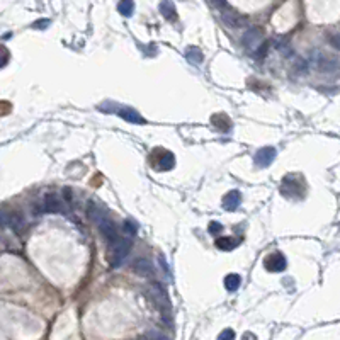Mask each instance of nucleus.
<instances>
[{
    "label": "nucleus",
    "instance_id": "5701e85b",
    "mask_svg": "<svg viewBox=\"0 0 340 340\" xmlns=\"http://www.w3.org/2000/svg\"><path fill=\"white\" fill-rule=\"evenodd\" d=\"M220 231H223V225H220L218 221H211L209 223V233L211 235H218Z\"/></svg>",
    "mask_w": 340,
    "mask_h": 340
},
{
    "label": "nucleus",
    "instance_id": "9d476101",
    "mask_svg": "<svg viewBox=\"0 0 340 340\" xmlns=\"http://www.w3.org/2000/svg\"><path fill=\"white\" fill-rule=\"evenodd\" d=\"M240 202H242V194H240V190L233 189L228 194H225L221 204H223V208L227 209V211H235V209H238Z\"/></svg>",
    "mask_w": 340,
    "mask_h": 340
},
{
    "label": "nucleus",
    "instance_id": "0eeeda50",
    "mask_svg": "<svg viewBox=\"0 0 340 340\" xmlns=\"http://www.w3.org/2000/svg\"><path fill=\"white\" fill-rule=\"evenodd\" d=\"M264 265H265V269L270 270V272H282V270L288 267V262H286L284 255L276 252V254L267 255V259L264 261Z\"/></svg>",
    "mask_w": 340,
    "mask_h": 340
},
{
    "label": "nucleus",
    "instance_id": "dca6fc26",
    "mask_svg": "<svg viewBox=\"0 0 340 340\" xmlns=\"http://www.w3.org/2000/svg\"><path fill=\"white\" fill-rule=\"evenodd\" d=\"M158 163L160 165H156L158 170H170V169H174V165H175V156L172 155L170 151H163L162 156L158 158Z\"/></svg>",
    "mask_w": 340,
    "mask_h": 340
},
{
    "label": "nucleus",
    "instance_id": "f8f14e48",
    "mask_svg": "<svg viewBox=\"0 0 340 340\" xmlns=\"http://www.w3.org/2000/svg\"><path fill=\"white\" fill-rule=\"evenodd\" d=\"M117 114H119L124 121H128V123H133V124H145V123H147V121L140 116L138 111H135L131 108H119Z\"/></svg>",
    "mask_w": 340,
    "mask_h": 340
},
{
    "label": "nucleus",
    "instance_id": "aec40b11",
    "mask_svg": "<svg viewBox=\"0 0 340 340\" xmlns=\"http://www.w3.org/2000/svg\"><path fill=\"white\" fill-rule=\"evenodd\" d=\"M216 247L220 248V250H233V248L236 247V242L233 238H230V236H221V238L216 240Z\"/></svg>",
    "mask_w": 340,
    "mask_h": 340
},
{
    "label": "nucleus",
    "instance_id": "412c9836",
    "mask_svg": "<svg viewBox=\"0 0 340 340\" xmlns=\"http://www.w3.org/2000/svg\"><path fill=\"white\" fill-rule=\"evenodd\" d=\"M136 231H138V225H136L133 220H126L124 221V233L126 235L133 236V235H136Z\"/></svg>",
    "mask_w": 340,
    "mask_h": 340
},
{
    "label": "nucleus",
    "instance_id": "39448f33",
    "mask_svg": "<svg viewBox=\"0 0 340 340\" xmlns=\"http://www.w3.org/2000/svg\"><path fill=\"white\" fill-rule=\"evenodd\" d=\"M282 194L288 197H301L303 196V186L296 179V175H286L281 187Z\"/></svg>",
    "mask_w": 340,
    "mask_h": 340
},
{
    "label": "nucleus",
    "instance_id": "f3484780",
    "mask_svg": "<svg viewBox=\"0 0 340 340\" xmlns=\"http://www.w3.org/2000/svg\"><path fill=\"white\" fill-rule=\"evenodd\" d=\"M240 284H242V277H240L238 274H228V276L225 277V288H227L228 291H236V289L240 288Z\"/></svg>",
    "mask_w": 340,
    "mask_h": 340
},
{
    "label": "nucleus",
    "instance_id": "1a4fd4ad",
    "mask_svg": "<svg viewBox=\"0 0 340 340\" xmlns=\"http://www.w3.org/2000/svg\"><path fill=\"white\" fill-rule=\"evenodd\" d=\"M262 43V33L259 28H248L245 36H243V44L248 49H255Z\"/></svg>",
    "mask_w": 340,
    "mask_h": 340
},
{
    "label": "nucleus",
    "instance_id": "20e7f679",
    "mask_svg": "<svg viewBox=\"0 0 340 340\" xmlns=\"http://www.w3.org/2000/svg\"><path fill=\"white\" fill-rule=\"evenodd\" d=\"M150 296L151 300H153V303L158 306L160 309L163 311V315H169L170 313V301H169V296H167L165 289L162 288V286L158 284V282H155V284L150 286Z\"/></svg>",
    "mask_w": 340,
    "mask_h": 340
},
{
    "label": "nucleus",
    "instance_id": "b1692460",
    "mask_svg": "<svg viewBox=\"0 0 340 340\" xmlns=\"http://www.w3.org/2000/svg\"><path fill=\"white\" fill-rule=\"evenodd\" d=\"M48 26H49V21H48V19H44V21H38V22H34L33 28H34V29H46Z\"/></svg>",
    "mask_w": 340,
    "mask_h": 340
},
{
    "label": "nucleus",
    "instance_id": "ddd939ff",
    "mask_svg": "<svg viewBox=\"0 0 340 340\" xmlns=\"http://www.w3.org/2000/svg\"><path fill=\"white\" fill-rule=\"evenodd\" d=\"M133 269H135V272L138 274V276H143V277H148L153 274V267H151V262L148 261V259H138V261H135L133 264Z\"/></svg>",
    "mask_w": 340,
    "mask_h": 340
},
{
    "label": "nucleus",
    "instance_id": "7ed1b4c3",
    "mask_svg": "<svg viewBox=\"0 0 340 340\" xmlns=\"http://www.w3.org/2000/svg\"><path fill=\"white\" fill-rule=\"evenodd\" d=\"M221 19H223V22L228 28H235V29H243V28H247V24H248L247 17L240 16L238 12H235V10L230 9L228 5H225L223 9H221Z\"/></svg>",
    "mask_w": 340,
    "mask_h": 340
},
{
    "label": "nucleus",
    "instance_id": "a211bd4d",
    "mask_svg": "<svg viewBox=\"0 0 340 340\" xmlns=\"http://www.w3.org/2000/svg\"><path fill=\"white\" fill-rule=\"evenodd\" d=\"M186 58H187V62H189V63L199 65L202 62V51L199 48H187Z\"/></svg>",
    "mask_w": 340,
    "mask_h": 340
},
{
    "label": "nucleus",
    "instance_id": "f257e3e1",
    "mask_svg": "<svg viewBox=\"0 0 340 340\" xmlns=\"http://www.w3.org/2000/svg\"><path fill=\"white\" fill-rule=\"evenodd\" d=\"M113 247V255H111V265L113 267H119L124 262V259L128 257L129 250H131V242L124 238H117L111 243Z\"/></svg>",
    "mask_w": 340,
    "mask_h": 340
},
{
    "label": "nucleus",
    "instance_id": "f03ea898",
    "mask_svg": "<svg viewBox=\"0 0 340 340\" xmlns=\"http://www.w3.org/2000/svg\"><path fill=\"white\" fill-rule=\"evenodd\" d=\"M309 62H311L313 67L320 72H327V74L328 72H337V60L328 58L327 55H323V53L318 51V49L311 51V55H309Z\"/></svg>",
    "mask_w": 340,
    "mask_h": 340
},
{
    "label": "nucleus",
    "instance_id": "423d86ee",
    "mask_svg": "<svg viewBox=\"0 0 340 340\" xmlns=\"http://www.w3.org/2000/svg\"><path fill=\"white\" fill-rule=\"evenodd\" d=\"M277 151L276 148L272 147H265V148H261V150L255 153L254 156V162L257 167H261V169H265V167H269L270 163L274 162V158H276Z\"/></svg>",
    "mask_w": 340,
    "mask_h": 340
},
{
    "label": "nucleus",
    "instance_id": "393cba45",
    "mask_svg": "<svg viewBox=\"0 0 340 340\" xmlns=\"http://www.w3.org/2000/svg\"><path fill=\"white\" fill-rule=\"evenodd\" d=\"M267 48H269V43H267V41H264V43H262V48L257 49V56H259V58H264V56H265Z\"/></svg>",
    "mask_w": 340,
    "mask_h": 340
},
{
    "label": "nucleus",
    "instance_id": "4468645a",
    "mask_svg": "<svg viewBox=\"0 0 340 340\" xmlns=\"http://www.w3.org/2000/svg\"><path fill=\"white\" fill-rule=\"evenodd\" d=\"M108 211H106L104 208H102L99 202H90L89 206V218L94 221V223H99V221H102L104 218H108Z\"/></svg>",
    "mask_w": 340,
    "mask_h": 340
},
{
    "label": "nucleus",
    "instance_id": "6ab92c4d",
    "mask_svg": "<svg viewBox=\"0 0 340 340\" xmlns=\"http://www.w3.org/2000/svg\"><path fill=\"white\" fill-rule=\"evenodd\" d=\"M117 10H119L123 16L131 17L133 10H135V2H133V0H121V2L117 3Z\"/></svg>",
    "mask_w": 340,
    "mask_h": 340
},
{
    "label": "nucleus",
    "instance_id": "bb28decb",
    "mask_svg": "<svg viewBox=\"0 0 340 340\" xmlns=\"http://www.w3.org/2000/svg\"><path fill=\"white\" fill-rule=\"evenodd\" d=\"M209 2H211V5L216 7L218 10H221L225 5H227V0H209Z\"/></svg>",
    "mask_w": 340,
    "mask_h": 340
},
{
    "label": "nucleus",
    "instance_id": "2eb2a0df",
    "mask_svg": "<svg viewBox=\"0 0 340 340\" xmlns=\"http://www.w3.org/2000/svg\"><path fill=\"white\" fill-rule=\"evenodd\" d=\"M160 14H162L167 21H175V19H177L175 5L170 2V0H162V3H160Z\"/></svg>",
    "mask_w": 340,
    "mask_h": 340
},
{
    "label": "nucleus",
    "instance_id": "9b49d317",
    "mask_svg": "<svg viewBox=\"0 0 340 340\" xmlns=\"http://www.w3.org/2000/svg\"><path fill=\"white\" fill-rule=\"evenodd\" d=\"M43 211H44V213H62V211H63L62 201H60L58 197H56V194L48 192L46 196H44Z\"/></svg>",
    "mask_w": 340,
    "mask_h": 340
},
{
    "label": "nucleus",
    "instance_id": "4be33fe9",
    "mask_svg": "<svg viewBox=\"0 0 340 340\" xmlns=\"http://www.w3.org/2000/svg\"><path fill=\"white\" fill-rule=\"evenodd\" d=\"M7 62H9V51H7V48L0 46V68L5 67Z\"/></svg>",
    "mask_w": 340,
    "mask_h": 340
},
{
    "label": "nucleus",
    "instance_id": "6e6552de",
    "mask_svg": "<svg viewBox=\"0 0 340 340\" xmlns=\"http://www.w3.org/2000/svg\"><path fill=\"white\" fill-rule=\"evenodd\" d=\"M99 230H101V233L104 235V238L109 242V245L114 242V240H117V231H116V225L111 221V218H104L102 221H99L97 223Z\"/></svg>",
    "mask_w": 340,
    "mask_h": 340
},
{
    "label": "nucleus",
    "instance_id": "a878e982",
    "mask_svg": "<svg viewBox=\"0 0 340 340\" xmlns=\"http://www.w3.org/2000/svg\"><path fill=\"white\" fill-rule=\"evenodd\" d=\"M227 339H235V332L230 330V328L225 330L223 334H220V340H227Z\"/></svg>",
    "mask_w": 340,
    "mask_h": 340
}]
</instances>
